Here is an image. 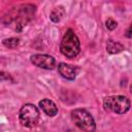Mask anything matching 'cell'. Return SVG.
<instances>
[{
  "instance_id": "1",
  "label": "cell",
  "mask_w": 132,
  "mask_h": 132,
  "mask_svg": "<svg viewBox=\"0 0 132 132\" xmlns=\"http://www.w3.org/2000/svg\"><path fill=\"white\" fill-rule=\"evenodd\" d=\"M36 7L33 4H25L21 5L18 8H13L9 13L8 16H5L8 19L5 24H9L11 21L15 23V30L18 32H21L23 28L34 18Z\"/></svg>"
},
{
  "instance_id": "2",
  "label": "cell",
  "mask_w": 132,
  "mask_h": 132,
  "mask_svg": "<svg viewBox=\"0 0 132 132\" xmlns=\"http://www.w3.org/2000/svg\"><path fill=\"white\" fill-rule=\"evenodd\" d=\"M60 52L68 59L75 58L80 52V42L72 29H68L60 42Z\"/></svg>"
},
{
  "instance_id": "3",
  "label": "cell",
  "mask_w": 132,
  "mask_h": 132,
  "mask_svg": "<svg viewBox=\"0 0 132 132\" xmlns=\"http://www.w3.org/2000/svg\"><path fill=\"white\" fill-rule=\"evenodd\" d=\"M131 106L130 99L123 95L107 96L103 100V108L105 111L114 112L118 114L126 113Z\"/></svg>"
},
{
  "instance_id": "4",
  "label": "cell",
  "mask_w": 132,
  "mask_h": 132,
  "mask_svg": "<svg viewBox=\"0 0 132 132\" xmlns=\"http://www.w3.org/2000/svg\"><path fill=\"white\" fill-rule=\"evenodd\" d=\"M71 120L74 125L82 131L93 132L96 130V123L92 114L85 108H75L71 111Z\"/></svg>"
},
{
  "instance_id": "5",
  "label": "cell",
  "mask_w": 132,
  "mask_h": 132,
  "mask_svg": "<svg viewBox=\"0 0 132 132\" xmlns=\"http://www.w3.org/2000/svg\"><path fill=\"white\" fill-rule=\"evenodd\" d=\"M40 113L38 107L32 103L24 104L19 111V120L22 126L26 128H33L39 122Z\"/></svg>"
},
{
  "instance_id": "6",
  "label": "cell",
  "mask_w": 132,
  "mask_h": 132,
  "mask_svg": "<svg viewBox=\"0 0 132 132\" xmlns=\"http://www.w3.org/2000/svg\"><path fill=\"white\" fill-rule=\"evenodd\" d=\"M31 63L41 69L53 70L56 67V60L53 56L46 54H35L30 57Z\"/></svg>"
},
{
  "instance_id": "7",
  "label": "cell",
  "mask_w": 132,
  "mask_h": 132,
  "mask_svg": "<svg viewBox=\"0 0 132 132\" xmlns=\"http://www.w3.org/2000/svg\"><path fill=\"white\" fill-rule=\"evenodd\" d=\"M58 71L60 75L67 80H74L76 77V68L72 65L61 62L58 65Z\"/></svg>"
},
{
  "instance_id": "8",
  "label": "cell",
  "mask_w": 132,
  "mask_h": 132,
  "mask_svg": "<svg viewBox=\"0 0 132 132\" xmlns=\"http://www.w3.org/2000/svg\"><path fill=\"white\" fill-rule=\"evenodd\" d=\"M40 109L48 117L51 118H54L55 116H57L58 113V107L56 105V103L54 101H52L51 99H47V98H44L42 100L39 101L38 103Z\"/></svg>"
},
{
  "instance_id": "9",
  "label": "cell",
  "mask_w": 132,
  "mask_h": 132,
  "mask_svg": "<svg viewBox=\"0 0 132 132\" xmlns=\"http://www.w3.org/2000/svg\"><path fill=\"white\" fill-rule=\"evenodd\" d=\"M65 14H66V10H65L64 6L59 5V6H56L55 8H53V10L51 11L50 20L53 23H59V22H61L63 20Z\"/></svg>"
},
{
  "instance_id": "10",
  "label": "cell",
  "mask_w": 132,
  "mask_h": 132,
  "mask_svg": "<svg viewBox=\"0 0 132 132\" xmlns=\"http://www.w3.org/2000/svg\"><path fill=\"white\" fill-rule=\"evenodd\" d=\"M106 51H107V53H109L111 55L119 54L124 51V45L119 41H113V40L109 39L106 42Z\"/></svg>"
},
{
  "instance_id": "11",
  "label": "cell",
  "mask_w": 132,
  "mask_h": 132,
  "mask_svg": "<svg viewBox=\"0 0 132 132\" xmlns=\"http://www.w3.org/2000/svg\"><path fill=\"white\" fill-rule=\"evenodd\" d=\"M20 41H21V39L18 37H9V38H5L2 41V43L7 48H14L20 44Z\"/></svg>"
},
{
  "instance_id": "12",
  "label": "cell",
  "mask_w": 132,
  "mask_h": 132,
  "mask_svg": "<svg viewBox=\"0 0 132 132\" xmlns=\"http://www.w3.org/2000/svg\"><path fill=\"white\" fill-rule=\"evenodd\" d=\"M118 26V23L112 19V18H108L106 21H105V27L109 30V31H112L117 28Z\"/></svg>"
},
{
  "instance_id": "13",
  "label": "cell",
  "mask_w": 132,
  "mask_h": 132,
  "mask_svg": "<svg viewBox=\"0 0 132 132\" xmlns=\"http://www.w3.org/2000/svg\"><path fill=\"white\" fill-rule=\"evenodd\" d=\"M9 78V74H7L6 72L4 71H0V81H3V80H6Z\"/></svg>"
},
{
  "instance_id": "14",
  "label": "cell",
  "mask_w": 132,
  "mask_h": 132,
  "mask_svg": "<svg viewBox=\"0 0 132 132\" xmlns=\"http://www.w3.org/2000/svg\"><path fill=\"white\" fill-rule=\"evenodd\" d=\"M126 36L128 37V38H131V26L128 28V30H127V34H126Z\"/></svg>"
}]
</instances>
